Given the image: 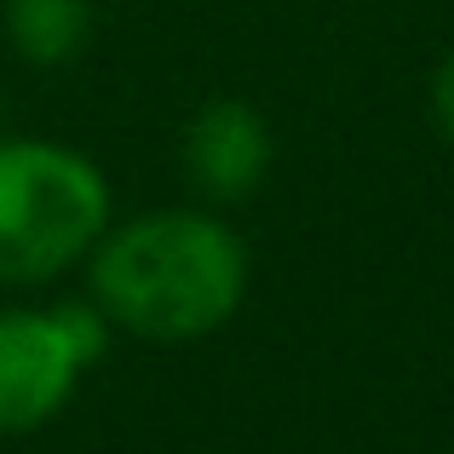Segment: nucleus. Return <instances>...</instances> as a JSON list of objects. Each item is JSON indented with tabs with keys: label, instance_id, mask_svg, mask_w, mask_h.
Listing matches in <instances>:
<instances>
[{
	"label": "nucleus",
	"instance_id": "obj_3",
	"mask_svg": "<svg viewBox=\"0 0 454 454\" xmlns=\"http://www.w3.org/2000/svg\"><path fill=\"white\" fill-rule=\"evenodd\" d=\"M115 328L92 300L0 305V437H29L75 403Z\"/></svg>",
	"mask_w": 454,
	"mask_h": 454
},
{
	"label": "nucleus",
	"instance_id": "obj_1",
	"mask_svg": "<svg viewBox=\"0 0 454 454\" xmlns=\"http://www.w3.org/2000/svg\"><path fill=\"white\" fill-rule=\"evenodd\" d=\"M247 282V242L207 207H145L110 219L87 254V300L115 333L150 345H190L231 328Z\"/></svg>",
	"mask_w": 454,
	"mask_h": 454
},
{
	"label": "nucleus",
	"instance_id": "obj_2",
	"mask_svg": "<svg viewBox=\"0 0 454 454\" xmlns=\"http://www.w3.org/2000/svg\"><path fill=\"white\" fill-rule=\"evenodd\" d=\"M115 219L110 173L41 133L0 138V288H46L87 265Z\"/></svg>",
	"mask_w": 454,
	"mask_h": 454
},
{
	"label": "nucleus",
	"instance_id": "obj_4",
	"mask_svg": "<svg viewBox=\"0 0 454 454\" xmlns=\"http://www.w3.org/2000/svg\"><path fill=\"white\" fill-rule=\"evenodd\" d=\"M277 138L247 98H213L184 127V167L207 201H242L265 184Z\"/></svg>",
	"mask_w": 454,
	"mask_h": 454
},
{
	"label": "nucleus",
	"instance_id": "obj_6",
	"mask_svg": "<svg viewBox=\"0 0 454 454\" xmlns=\"http://www.w3.org/2000/svg\"><path fill=\"white\" fill-rule=\"evenodd\" d=\"M432 121H437V133L454 145V52L437 64V75H432Z\"/></svg>",
	"mask_w": 454,
	"mask_h": 454
},
{
	"label": "nucleus",
	"instance_id": "obj_5",
	"mask_svg": "<svg viewBox=\"0 0 454 454\" xmlns=\"http://www.w3.org/2000/svg\"><path fill=\"white\" fill-rule=\"evenodd\" d=\"M92 6L87 0H6V41L23 64L52 69L87 46Z\"/></svg>",
	"mask_w": 454,
	"mask_h": 454
}]
</instances>
